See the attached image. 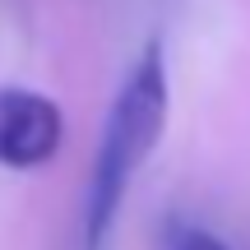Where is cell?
I'll return each instance as SVG.
<instances>
[{
    "label": "cell",
    "instance_id": "3",
    "mask_svg": "<svg viewBox=\"0 0 250 250\" xmlns=\"http://www.w3.org/2000/svg\"><path fill=\"white\" fill-rule=\"evenodd\" d=\"M171 250H227V241L213 236V232H204V227H181Z\"/></svg>",
    "mask_w": 250,
    "mask_h": 250
},
{
    "label": "cell",
    "instance_id": "2",
    "mask_svg": "<svg viewBox=\"0 0 250 250\" xmlns=\"http://www.w3.org/2000/svg\"><path fill=\"white\" fill-rule=\"evenodd\" d=\"M65 144V111L46 93L5 83L0 88V167L37 171Z\"/></svg>",
    "mask_w": 250,
    "mask_h": 250
},
{
    "label": "cell",
    "instance_id": "1",
    "mask_svg": "<svg viewBox=\"0 0 250 250\" xmlns=\"http://www.w3.org/2000/svg\"><path fill=\"white\" fill-rule=\"evenodd\" d=\"M167 102H171V93H167L162 42H148L134 56L116 102H111V116L102 125L93 176H88V204H83V250H107L121 204H125V190L162 139Z\"/></svg>",
    "mask_w": 250,
    "mask_h": 250
}]
</instances>
